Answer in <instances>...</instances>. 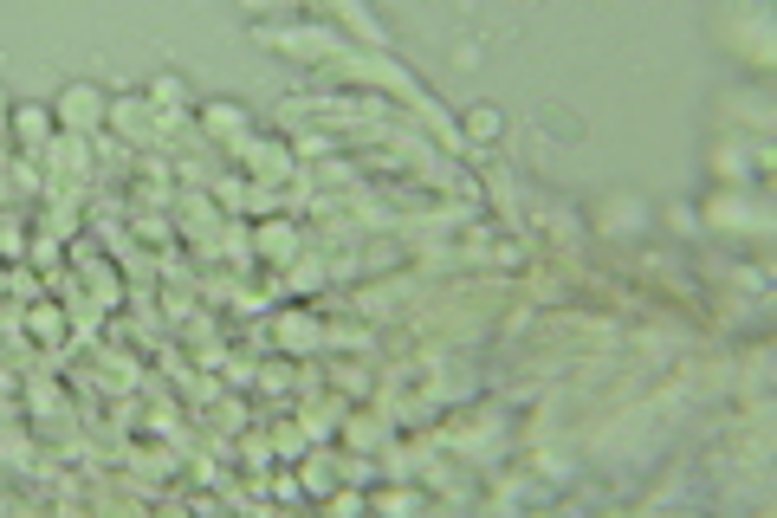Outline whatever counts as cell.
<instances>
[{
	"instance_id": "6da1fadb",
	"label": "cell",
	"mask_w": 777,
	"mask_h": 518,
	"mask_svg": "<svg viewBox=\"0 0 777 518\" xmlns=\"http://www.w3.org/2000/svg\"><path fill=\"white\" fill-rule=\"evenodd\" d=\"M544 136H557V143H583V117L577 111H557V104H538V117H531Z\"/></svg>"
}]
</instances>
